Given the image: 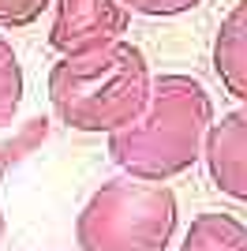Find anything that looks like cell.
<instances>
[{"label": "cell", "mask_w": 247, "mask_h": 251, "mask_svg": "<svg viewBox=\"0 0 247 251\" xmlns=\"http://www.w3.org/2000/svg\"><path fill=\"white\" fill-rule=\"evenodd\" d=\"M202 161L221 195L247 202V105L210 124L202 143Z\"/></svg>", "instance_id": "5b68a950"}, {"label": "cell", "mask_w": 247, "mask_h": 251, "mask_svg": "<svg viewBox=\"0 0 247 251\" xmlns=\"http://www.w3.org/2000/svg\"><path fill=\"white\" fill-rule=\"evenodd\" d=\"M131 26V11L124 0H52L49 45L60 56L86 52L124 38Z\"/></svg>", "instance_id": "277c9868"}, {"label": "cell", "mask_w": 247, "mask_h": 251, "mask_svg": "<svg viewBox=\"0 0 247 251\" xmlns=\"http://www.w3.org/2000/svg\"><path fill=\"white\" fill-rule=\"evenodd\" d=\"M180 251H247V225L225 210H202L187 225Z\"/></svg>", "instance_id": "52a82bcc"}, {"label": "cell", "mask_w": 247, "mask_h": 251, "mask_svg": "<svg viewBox=\"0 0 247 251\" xmlns=\"http://www.w3.org/2000/svg\"><path fill=\"white\" fill-rule=\"evenodd\" d=\"M202 0H124V8L135 15H150V19H173L184 11H195Z\"/></svg>", "instance_id": "30bf717a"}, {"label": "cell", "mask_w": 247, "mask_h": 251, "mask_svg": "<svg viewBox=\"0 0 247 251\" xmlns=\"http://www.w3.org/2000/svg\"><path fill=\"white\" fill-rule=\"evenodd\" d=\"M214 72L225 94L247 105V0L232 4L214 34Z\"/></svg>", "instance_id": "8992f818"}, {"label": "cell", "mask_w": 247, "mask_h": 251, "mask_svg": "<svg viewBox=\"0 0 247 251\" xmlns=\"http://www.w3.org/2000/svg\"><path fill=\"white\" fill-rule=\"evenodd\" d=\"M180 221L169 184L139 176H113L94 191L75 218V244L82 251H169Z\"/></svg>", "instance_id": "3957f363"}, {"label": "cell", "mask_w": 247, "mask_h": 251, "mask_svg": "<svg viewBox=\"0 0 247 251\" xmlns=\"http://www.w3.org/2000/svg\"><path fill=\"white\" fill-rule=\"evenodd\" d=\"M52 0H0V30H23L41 19Z\"/></svg>", "instance_id": "9c48e42d"}, {"label": "cell", "mask_w": 247, "mask_h": 251, "mask_svg": "<svg viewBox=\"0 0 247 251\" xmlns=\"http://www.w3.org/2000/svg\"><path fill=\"white\" fill-rule=\"evenodd\" d=\"M214 124V101L195 75L150 79L143 113L131 124L109 131V157L139 180L169 184L202 161V143Z\"/></svg>", "instance_id": "6da1fadb"}, {"label": "cell", "mask_w": 247, "mask_h": 251, "mask_svg": "<svg viewBox=\"0 0 247 251\" xmlns=\"http://www.w3.org/2000/svg\"><path fill=\"white\" fill-rule=\"evenodd\" d=\"M23 90H26V79H23V64L11 49V42L0 34V127H8L15 116H19L23 105Z\"/></svg>", "instance_id": "ba28073f"}, {"label": "cell", "mask_w": 247, "mask_h": 251, "mask_svg": "<svg viewBox=\"0 0 247 251\" xmlns=\"http://www.w3.org/2000/svg\"><path fill=\"white\" fill-rule=\"evenodd\" d=\"M4 229H8V225H4V210H0V244H4Z\"/></svg>", "instance_id": "8fae6325"}, {"label": "cell", "mask_w": 247, "mask_h": 251, "mask_svg": "<svg viewBox=\"0 0 247 251\" xmlns=\"http://www.w3.org/2000/svg\"><path fill=\"white\" fill-rule=\"evenodd\" d=\"M150 60L139 45L116 42L72 52L49 68L45 94L56 120L72 131L109 135L143 113L150 94Z\"/></svg>", "instance_id": "7a4b0ae2"}]
</instances>
